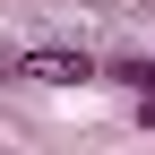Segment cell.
<instances>
[{"mask_svg": "<svg viewBox=\"0 0 155 155\" xmlns=\"http://www.w3.org/2000/svg\"><path fill=\"white\" fill-rule=\"evenodd\" d=\"M104 78H121V86L138 95V129H155V61H112Z\"/></svg>", "mask_w": 155, "mask_h": 155, "instance_id": "obj_2", "label": "cell"}, {"mask_svg": "<svg viewBox=\"0 0 155 155\" xmlns=\"http://www.w3.org/2000/svg\"><path fill=\"white\" fill-rule=\"evenodd\" d=\"M17 69H26L35 86H86V78H104V61H95V52H26Z\"/></svg>", "mask_w": 155, "mask_h": 155, "instance_id": "obj_1", "label": "cell"}]
</instances>
